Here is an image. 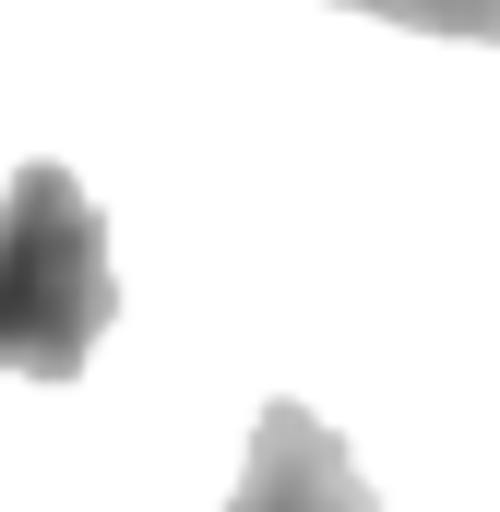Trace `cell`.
Wrapping results in <instances>:
<instances>
[{
    "instance_id": "obj_3",
    "label": "cell",
    "mask_w": 500,
    "mask_h": 512,
    "mask_svg": "<svg viewBox=\"0 0 500 512\" xmlns=\"http://www.w3.org/2000/svg\"><path fill=\"white\" fill-rule=\"evenodd\" d=\"M346 12H381V24H417V36H465V48H500V0H346Z\"/></svg>"
},
{
    "instance_id": "obj_1",
    "label": "cell",
    "mask_w": 500,
    "mask_h": 512,
    "mask_svg": "<svg viewBox=\"0 0 500 512\" xmlns=\"http://www.w3.org/2000/svg\"><path fill=\"white\" fill-rule=\"evenodd\" d=\"M120 310L108 227L72 167H24L0 191V370L12 382H72Z\"/></svg>"
},
{
    "instance_id": "obj_2",
    "label": "cell",
    "mask_w": 500,
    "mask_h": 512,
    "mask_svg": "<svg viewBox=\"0 0 500 512\" xmlns=\"http://www.w3.org/2000/svg\"><path fill=\"white\" fill-rule=\"evenodd\" d=\"M227 512H381V501H370V477L346 465V441H334L310 405H262Z\"/></svg>"
}]
</instances>
